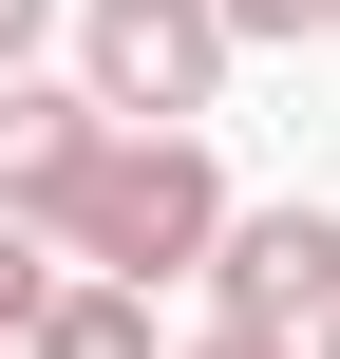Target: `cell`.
Segmentation results:
<instances>
[{
	"mask_svg": "<svg viewBox=\"0 0 340 359\" xmlns=\"http://www.w3.org/2000/svg\"><path fill=\"white\" fill-rule=\"evenodd\" d=\"M38 227H57V265L189 284V265L227 246V170H208V133H95V151H76V189H57Z\"/></svg>",
	"mask_w": 340,
	"mask_h": 359,
	"instance_id": "cell-1",
	"label": "cell"
},
{
	"mask_svg": "<svg viewBox=\"0 0 340 359\" xmlns=\"http://www.w3.org/2000/svg\"><path fill=\"white\" fill-rule=\"evenodd\" d=\"M227 0H76V95L114 114V133H208V95H227Z\"/></svg>",
	"mask_w": 340,
	"mask_h": 359,
	"instance_id": "cell-2",
	"label": "cell"
},
{
	"mask_svg": "<svg viewBox=\"0 0 340 359\" xmlns=\"http://www.w3.org/2000/svg\"><path fill=\"white\" fill-rule=\"evenodd\" d=\"M189 284H208V322H246V341H303V322L340 303V208H322V189H284V208H227V246H208Z\"/></svg>",
	"mask_w": 340,
	"mask_h": 359,
	"instance_id": "cell-3",
	"label": "cell"
},
{
	"mask_svg": "<svg viewBox=\"0 0 340 359\" xmlns=\"http://www.w3.org/2000/svg\"><path fill=\"white\" fill-rule=\"evenodd\" d=\"M95 133H114V114H95L76 76H0V208L38 227V208L76 189V151H95Z\"/></svg>",
	"mask_w": 340,
	"mask_h": 359,
	"instance_id": "cell-4",
	"label": "cell"
},
{
	"mask_svg": "<svg viewBox=\"0 0 340 359\" xmlns=\"http://www.w3.org/2000/svg\"><path fill=\"white\" fill-rule=\"evenodd\" d=\"M19 359H170L151 341V284H114V265H76L38 322H19Z\"/></svg>",
	"mask_w": 340,
	"mask_h": 359,
	"instance_id": "cell-5",
	"label": "cell"
},
{
	"mask_svg": "<svg viewBox=\"0 0 340 359\" xmlns=\"http://www.w3.org/2000/svg\"><path fill=\"white\" fill-rule=\"evenodd\" d=\"M57 284H76V265H57V227H19V208H0V341H19Z\"/></svg>",
	"mask_w": 340,
	"mask_h": 359,
	"instance_id": "cell-6",
	"label": "cell"
},
{
	"mask_svg": "<svg viewBox=\"0 0 340 359\" xmlns=\"http://www.w3.org/2000/svg\"><path fill=\"white\" fill-rule=\"evenodd\" d=\"M227 38H340V0H227Z\"/></svg>",
	"mask_w": 340,
	"mask_h": 359,
	"instance_id": "cell-7",
	"label": "cell"
},
{
	"mask_svg": "<svg viewBox=\"0 0 340 359\" xmlns=\"http://www.w3.org/2000/svg\"><path fill=\"white\" fill-rule=\"evenodd\" d=\"M38 38H57V0H0V76H38Z\"/></svg>",
	"mask_w": 340,
	"mask_h": 359,
	"instance_id": "cell-8",
	"label": "cell"
},
{
	"mask_svg": "<svg viewBox=\"0 0 340 359\" xmlns=\"http://www.w3.org/2000/svg\"><path fill=\"white\" fill-rule=\"evenodd\" d=\"M170 359H303V341H246V322H208V341H170Z\"/></svg>",
	"mask_w": 340,
	"mask_h": 359,
	"instance_id": "cell-9",
	"label": "cell"
},
{
	"mask_svg": "<svg viewBox=\"0 0 340 359\" xmlns=\"http://www.w3.org/2000/svg\"><path fill=\"white\" fill-rule=\"evenodd\" d=\"M303 359H340V303H322V322H303Z\"/></svg>",
	"mask_w": 340,
	"mask_h": 359,
	"instance_id": "cell-10",
	"label": "cell"
},
{
	"mask_svg": "<svg viewBox=\"0 0 340 359\" xmlns=\"http://www.w3.org/2000/svg\"><path fill=\"white\" fill-rule=\"evenodd\" d=\"M0 359H19V341H0Z\"/></svg>",
	"mask_w": 340,
	"mask_h": 359,
	"instance_id": "cell-11",
	"label": "cell"
}]
</instances>
